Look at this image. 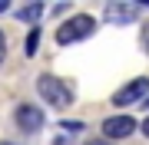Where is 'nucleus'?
<instances>
[{"mask_svg":"<svg viewBox=\"0 0 149 145\" xmlns=\"http://www.w3.org/2000/svg\"><path fill=\"white\" fill-rule=\"evenodd\" d=\"M93 30H96V20H93V16H90V13H76V16H70L66 23H60V30H56V43H60V46L80 43V40L93 36Z\"/></svg>","mask_w":149,"mask_h":145,"instance_id":"obj_1","label":"nucleus"},{"mask_svg":"<svg viewBox=\"0 0 149 145\" xmlns=\"http://www.w3.org/2000/svg\"><path fill=\"white\" fill-rule=\"evenodd\" d=\"M37 89H40V96L50 102V106H56V109H66V106H73V89L66 86L60 76H50V73H43L40 79H37Z\"/></svg>","mask_w":149,"mask_h":145,"instance_id":"obj_2","label":"nucleus"},{"mask_svg":"<svg viewBox=\"0 0 149 145\" xmlns=\"http://www.w3.org/2000/svg\"><path fill=\"white\" fill-rule=\"evenodd\" d=\"M146 99H149V76H136L113 92V106H136V102H146Z\"/></svg>","mask_w":149,"mask_h":145,"instance_id":"obj_3","label":"nucleus"},{"mask_svg":"<svg viewBox=\"0 0 149 145\" xmlns=\"http://www.w3.org/2000/svg\"><path fill=\"white\" fill-rule=\"evenodd\" d=\"M106 20L113 23V27L136 23L139 20V3H133V0H109L106 3Z\"/></svg>","mask_w":149,"mask_h":145,"instance_id":"obj_4","label":"nucleus"},{"mask_svg":"<svg viewBox=\"0 0 149 145\" xmlns=\"http://www.w3.org/2000/svg\"><path fill=\"white\" fill-rule=\"evenodd\" d=\"M139 129L133 115H109L103 119V139L106 142H116V139H126V135H133Z\"/></svg>","mask_w":149,"mask_h":145,"instance_id":"obj_5","label":"nucleus"},{"mask_svg":"<svg viewBox=\"0 0 149 145\" xmlns=\"http://www.w3.org/2000/svg\"><path fill=\"white\" fill-rule=\"evenodd\" d=\"M17 125H20L23 132H40L43 129V122H47V115H43V109L40 106H30V102H23V106H17Z\"/></svg>","mask_w":149,"mask_h":145,"instance_id":"obj_6","label":"nucleus"},{"mask_svg":"<svg viewBox=\"0 0 149 145\" xmlns=\"http://www.w3.org/2000/svg\"><path fill=\"white\" fill-rule=\"evenodd\" d=\"M17 16H20V20H27V23H37L40 16H43V3H30V7H23V10H17Z\"/></svg>","mask_w":149,"mask_h":145,"instance_id":"obj_7","label":"nucleus"},{"mask_svg":"<svg viewBox=\"0 0 149 145\" xmlns=\"http://www.w3.org/2000/svg\"><path fill=\"white\" fill-rule=\"evenodd\" d=\"M37 49H40V27H33L27 33V56H33Z\"/></svg>","mask_w":149,"mask_h":145,"instance_id":"obj_8","label":"nucleus"},{"mask_svg":"<svg viewBox=\"0 0 149 145\" xmlns=\"http://www.w3.org/2000/svg\"><path fill=\"white\" fill-rule=\"evenodd\" d=\"M60 129H66V132H80L83 122H60Z\"/></svg>","mask_w":149,"mask_h":145,"instance_id":"obj_9","label":"nucleus"},{"mask_svg":"<svg viewBox=\"0 0 149 145\" xmlns=\"http://www.w3.org/2000/svg\"><path fill=\"white\" fill-rule=\"evenodd\" d=\"M143 46H146V53H149V23H143Z\"/></svg>","mask_w":149,"mask_h":145,"instance_id":"obj_10","label":"nucleus"},{"mask_svg":"<svg viewBox=\"0 0 149 145\" xmlns=\"http://www.w3.org/2000/svg\"><path fill=\"white\" fill-rule=\"evenodd\" d=\"M3 53H7V36H3V30H0V63H3Z\"/></svg>","mask_w":149,"mask_h":145,"instance_id":"obj_11","label":"nucleus"},{"mask_svg":"<svg viewBox=\"0 0 149 145\" xmlns=\"http://www.w3.org/2000/svg\"><path fill=\"white\" fill-rule=\"evenodd\" d=\"M139 132H143V135H146V139H149V115H146V122H143V125H139Z\"/></svg>","mask_w":149,"mask_h":145,"instance_id":"obj_12","label":"nucleus"},{"mask_svg":"<svg viewBox=\"0 0 149 145\" xmlns=\"http://www.w3.org/2000/svg\"><path fill=\"white\" fill-rule=\"evenodd\" d=\"M86 145H113V142H106V139H90Z\"/></svg>","mask_w":149,"mask_h":145,"instance_id":"obj_13","label":"nucleus"},{"mask_svg":"<svg viewBox=\"0 0 149 145\" xmlns=\"http://www.w3.org/2000/svg\"><path fill=\"white\" fill-rule=\"evenodd\" d=\"M53 145H70V139H66V135H60V139H53Z\"/></svg>","mask_w":149,"mask_h":145,"instance_id":"obj_14","label":"nucleus"},{"mask_svg":"<svg viewBox=\"0 0 149 145\" xmlns=\"http://www.w3.org/2000/svg\"><path fill=\"white\" fill-rule=\"evenodd\" d=\"M10 10V0H0V13H7Z\"/></svg>","mask_w":149,"mask_h":145,"instance_id":"obj_15","label":"nucleus"},{"mask_svg":"<svg viewBox=\"0 0 149 145\" xmlns=\"http://www.w3.org/2000/svg\"><path fill=\"white\" fill-rule=\"evenodd\" d=\"M0 145H10V142H0Z\"/></svg>","mask_w":149,"mask_h":145,"instance_id":"obj_16","label":"nucleus"}]
</instances>
